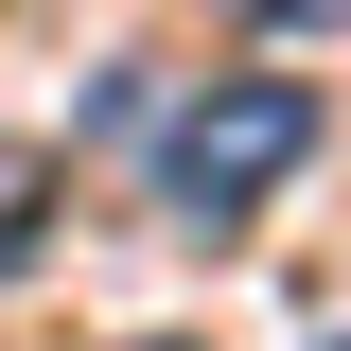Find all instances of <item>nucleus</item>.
<instances>
[{"label": "nucleus", "mask_w": 351, "mask_h": 351, "mask_svg": "<svg viewBox=\"0 0 351 351\" xmlns=\"http://www.w3.org/2000/svg\"><path fill=\"white\" fill-rule=\"evenodd\" d=\"M299 158H316V88H299V71H228V88L176 106V141H158V211H176V228H246Z\"/></svg>", "instance_id": "f257e3e1"}, {"label": "nucleus", "mask_w": 351, "mask_h": 351, "mask_svg": "<svg viewBox=\"0 0 351 351\" xmlns=\"http://www.w3.org/2000/svg\"><path fill=\"white\" fill-rule=\"evenodd\" d=\"M53 211H71V176H53V141H0V281H36Z\"/></svg>", "instance_id": "f03ea898"}, {"label": "nucleus", "mask_w": 351, "mask_h": 351, "mask_svg": "<svg viewBox=\"0 0 351 351\" xmlns=\"http://www.w3.org/2000/svg\"><path fill=\"white\" fill-rule=\"evenodd\" d=\"M123 351H193V334H123Z\"/></svg>", "instance_id": "7ed1b4c3"}, {"label": "nucleus", "mask_w": 351, "mask_h": 351, "mask_svg": "<svg viewBox=\"0 0 351 351\" xmlns=\"http://www.w3.org/2000/svg\"><path fill=\"white\" fill-rule=\"evenodd\" d=\"M316 351H351V334H316Z\"/></svg>", "instance_id": "20e7f679"}]
</instances>
